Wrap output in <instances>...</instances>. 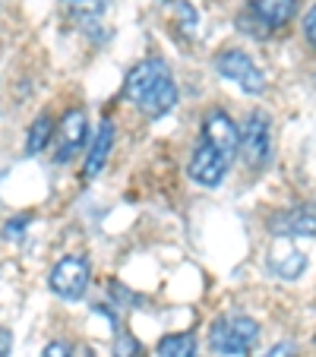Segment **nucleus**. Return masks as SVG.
<instances>
[{
	"instance_id": "nucleus-9",
	"label": "nucleus",
	"mask_w": 316,
	"mask_h": 357,
	"mask_svg": "<svg viewBox=\"0 0 316 357\" xmlns=\"http://www.w3.org/2000/svg\"><path fill=\"white\" fill-rule=\"evenodd\" d=\"M266 263H269L272 275L285 278V282H294V278H301L303 269H307V253H301L291 237H282V241L269 250V259H266Z\"/></svg>"
},
{
	"instance_id": "nucleus-14",
	"label": "nucleus",
	"mask_w": 316,
	"mask_h": 357,
	"mask_svg": "<svg viewBox=\"0 0 316 357\" xmlns=\"http://www.w3.org/2000/svg\"><path fill=\"white\" fill-rule=\"evenodd\" d=\"M63 3L86 22H95L101 13H108V7H111V0H63Z\"/></svg>"
},
{
	"instance_id": "nucleus-5",
	"label": "nucleus",
	"mask_w": 316,
	"mask_h": 357,
	"mask_svg": "<svg viewBox=\"0 0 316 357\" xmlns=\"http://www.w3.org/2000/svg\"><path fill=\"white\" fill-rule=\"evenodd\" d=\"M241 155L250 171H259L272 162V121L262 111H250L241 130Z\"/></svg>"
},
{
	"instance_id": "nucleus-17",
	"label": "nucleus",
	"mask_w": 316,
	"mask_h": 357,
	"mask_svg": "<svg viewBox=\"0 0 316 357\" xmlns=\"http://www.w3.org/2000/svg\"><path fill=\"white\" fill-rule=\"evenodd\" d=\"M303 35H307V41L316 47V7L303 16Z\"/></svg>"
},
{
	"instance_id": "nucleus-19",
	"label": "nucleus",
	"mask_w": 316,
	"mask_h": 357,
	"mask_svg": "<svg viewBox=\"0 0 316 357\" xmlns=\"http://www.w3.org/2000/svg\"><path fill=\"white\" fill-rule=\"evenodd\" d=\"M10 348H13V332L0 326V357H10Z\"/></svg>"
},
{
	"instance_id": "nucleus-7",
	"label": "nucleus",
	"mask_w": 316,
	"mask_h": 357,
	"mask_svg": "<svg viewBox=\"0 0 316 357\" xmlns=\"http://www.w3.org/2000/svg\"><path fill=\"white\" fill-rule=\"evenodd\" d=\"M54 162L67 165L76 158V152H80L82 146H86V136H89V117L82 108H70L67 114L61 117V123H57L54 130Z\"/></svg>"
},
{
	"instance_id": "nucleus-8",
	"label": "nucleus",
	"mask_w": 316,
	"mask_h": 357,
	"mask_svg": "<svg viewBox=\"0 0 316 357\" xmlns=\"http://www.w3.org/2000/svg\"><path fill=\"white\" fill-rule=\"evenodd\" d=\"M247 7L256 26H262V32H276L294 20L297 0H247Z\"/></svg>"
},
{
	"instance_id": "nucleus-6",
	"label": "nucleus",
	"mask_w": 316,
	"mask_h": 357,
	"mask_svg": "<svg viewBox=\"0 0 316 357\" xmlns=\"http://www.w3.org/2000/svg\"><path fill=\"white\" fill-rule=\"evenodd\" d=\"M89 282H92V269H89L86 257H63L47 275V288L63 301H80L86 294Z\"/></svg>"
},
{
	"instance_id": "nucleus-3",
	"label": "nucleus",
	"mask_w": 316,
	"mask_h": 357,
	"mask_svg": "<svg viewBox=\"0 0 316 357\" xmlns=\"http://www.w3.org/2000/svg\"><path fill=\"white\" fill-rule=\"evenodd\" d=\"M216 70L222 79L234 82L241 92L247 95H262L266 92V76L262 70L253 63V57L247 51H237V47H225L216 54Z\"/></svg>"
},
{
	"instance_id": "nucleus-20",
	"label": "nucleus",
	"mask_w": 316,
	"mask_h": 357,
	"mask_svg": "<svg viewBox=\"0 0 316 357\" xmlns=\"http://www.w3.org/2000/svg\"><path fill=\"white\" fill-rule=\"evenodd\" d=\"M266 357H294V344H291V342H282V344H276V348H272Z\"/></svg>"
},
{
	"instance_id": "nucleus-18",
	"label": "nucleus",
	"mask_w": 316,
	"mask_h": 357,
	"mask_svg": "<svg viewBox=\"0 0 316 357\" xmlns=\"http://www.w3.org/2000/svg\"><path fill=\"white\" fill-rule=\"evenodd\" d=\"M29 222H32V215H20V218H13V222H7V231H3V234H7V237L22 234V231H26L22 225H29Z\"/></svg>"
},
{
	"instance_id": "nucleus-12",
	"label": "nucleus",
	"mask_w": 316,
	"mask_h": 357,
	"mask_svg": "<svg viewBox=\"0 0 316 357\" xmlns=\"http://www.w3.org/2000/svg\"><path fill=\"white\" fill-rule=\"evenodd\" d=\"M54 121H51V114L47 111H41L38 117L32 121V127H29V136H26V155H38V152H45V146H51V133H54Z\"/></svg>"
},
{
	"instance_id": "nucleus-11",
	"label": "nucleus",
	"mask_w": 316,
	"mask_h": 357,
	"mask_svg": "<svg viewBox=\"0 0 316 357\" xmlns=\"http://www.w3.org/2000/svg\"><path fill=\"white\" fill-rule=\"evenodd\" d=\"M111 146H114V123L101 121L98 133H95V139H92V149H89V155H86V181H95V177L105 171Z\"/></svg>"
},
{
	"instance_id": "nucleus-16",
	"label": "nucleus",
	"mask_w": 316,
	"mask_h": 357,
	"mask_svg": "<svg viewBox=\"0 0 316 357\" xmlns=\"http://www.w3.org/2000/svg\"><path fill=\"white\" fill-rule=\"evenodd\" d=\"M41 357H73V351H70L63 342H47L45 351H41Z\"/></svg>"
},
{
	"instance_id": "nucleus-4",
	"label": "nucleus",
	"mask_w": 316,
	"mask_h": 357,
	"mask_svg": "<svg viewBox=\"0 0 316 357\" xmlns=\"http://www.w3.org/2000/svg\"><path fill=\"white\" fill-rule=\"evenodd\" d=\"M231 162H234V155H228L225 149L212 146L209 139H202V136H200V142H196V149H193V155H190L187 174H190V181H193V183L212 190V187H218V183L225 181Z\"/></svg>"
},
{
	"instance_id": "nucleus-13",
	"label": "nucleus",
	"mask_w": 316,
	"mask_h": 357,
	"mask_svg": "<svg viewBox=\"0 0 316 357\" xmlns=\"http://www.w3.org/2000/svg\"><path fill=\"white\" fill-rule=\"evenodd\" d=\"M155 357H200L196 351V335L193 332H181V335H165L155 348Z\"/></svg>"
},
{
	"instance_id": "nucleus-2",
	"label": "nucleus",
	"mask_w": 316,
	"mask_h": 357,
	"mask_svg": "<svg viewBox=\"0 0 316 357\" xmlns=\"http://www.w3.org/2000/svg\"><path fill=\"white\" fill-rule=\"evenodd\" d=\"M256 342H259V326L243 313L218 317L209 326V348L218 357H243L256 348Z\"/></svg>"
},
{
	"instance_id": "nucleus-10",
	"label": "nucleus",
	"mask_w": 316,
	"mask_h": 357,
	"mask_svg": "<svg viewBox=\"0 0 316 357\" xmlns=\"http://www.w3.org/2000/svg\"><path fill=\"white\" fill-rule=\"evenodd\" d=\"M272 234L278 237H316V206H294L272 218Z\"/></svg>"
},
{
	"instance_id": "nucleus-1",
	"label": "nucleus",
	"mask_w": 316,
	"mask_h": 357,
	"mask_svg": "<svg viewBox=\"0 0 316 357\" xmlns=\"http://www.w3.org/2000/svg\"><path fill=\"white\" fill-rule=\"evenodd\" d=\"M123 92H127V101L133 105L140 114L146 117H165L168 111H174L177 98V82L171 76V67L162 61V57H146L140 61L133 70L127 73V82H123Z\"/></svg>"
},
{
	"instance_id": "nucleus-15",
	"label": "nucleus",
	"mask_w": 316,
	"mask_h": 357,
	"mask_svg": "<svg viewBox=\"0 0 316 357\" xmlns=\"http://www.w3.org/2000/svg\"><path fill=\"white\" fill-rule=\"evenodd\" d=\"M114 357H146V351H142V344L136 342L133 332H117L114 335V351H111Z\"/></svg>"
}]
</instances>
